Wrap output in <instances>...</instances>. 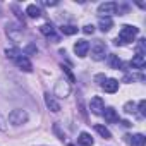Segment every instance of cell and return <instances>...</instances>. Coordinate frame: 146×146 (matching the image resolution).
<instances>
[{
    "instance_id": "1",
    "label": "cell",
    "mask_w": 146,
    "mask_h": 146,
    "mask_svg": "<svg viewBox=\"0 0 146 146\" xmlns=\"http://www.w3.org/2000/svg\"><path fill=\"white\" fill-rule=\"evenodd\" d=\"M137 35H139V28L131 26V24H124V26L120 28L119 36L113 40V43H115V45H127V43H132Z\"/></svg>"
},
{
    "instance_id": "2",
    "label": "cell",
    "mask_w": 146,
    "mask_h": 146,
    "mask_svg": "<svg viewBox=\"0 0 146 146\" xmlns=\"http://www.w3.org/2000/svg\"><path fill=\"white\" fill-rule=\"evenodd\" d=\"M90 48H91V58H93V60L100 62V60H103V58H105L107 46H105V43H103L102 40H96V41L93 43V46L90 45Z\"/></svg>"
},
{
    "instance_id": "3",
    "label": "cell",
    "mask_w": 146,
    "mask_h": 146,
    "mask_svg": "<svg viewBox=\"0 0 146 146\" xmlns=\"http://www.w3.org/2000/svg\"><path fill=\"white\" fill-rule=\"evenodd\" d=\"M9 122L12 125H23L28 122V113L24 110H12L9 113Z\"/></svg>"
},
{
    "instance_id": "4",
    "label": "cell",
    "mask_w": 146,
    "mask_h": 146,
    "mask_svg": "<svg viewBox=\"0 0 146 146\" xmlns=\"http://www.w3.org/2000/svg\"><path fill=\"white\" fill-rule=\"evenodd\" d=\"M98 14L102 17H112L113 14H117V4L115 2H105L98 5Z\"/></svg>"
},
{
    "instance_id": "5",
    "label": "cell",
    "mask_w": 146,
    "mask_h": 146,
    "mask_svg": "<svg viewBox=\"0 0 146 146\" xmlns=\"http://www.w3.org/2000/svg\"><path fill=\"white\" fill-rule=\"evenodd\" d=\"M40 33H41V35H45L48 40H52V43H58V41H60V36L57 35V31H55L53 24H50V23L43 24V26L40 28Z\"/></svg>"
},
{
    "instance_id": "6",
    "label": "cell",
    "mask_w": 146,
    "mask_h": 146,
    "mask_svg": "<svg viewBox=\"0 0 146 146\" xmlns=\"http://www.w3.org/2000/svg\"><path fill=\"white\" fill-rule=\"evenodd\" d=\"M103 108H105V102H103V98H102V96H93L91 102H90V110H91L95 115H102Z\"/></svg>"
},
{
    "instance_id": "7",
    "label": "cell",
    "mask_w": 146,
    "mask_h": 146,
    "mask_svg": "<svg viewBox=\"0 0 146 146\" xmlns=\"http://www.w3.org/2000/svg\"><path fill=\"white\" fill-rule=\"evenodd\" d=\"M74 52H76V55L78 57H86L88 55V52H90V41H86V40H78L76 43H74Z\"/></svg>"
},
{
    "instance_id": "8",
    "label": "cell",
    "mask_w": 146,
    "mask_h": 146,
    "mask_svg": "<svg viewBox=\"0 0 146 146\" xmlns=\"http://www.w3.org/2000/svg\"><path fill=\"white\" fill-rule=\"evenodd\" d=\"M14 64L21 69V70H24V72H31L33 70V64H31V60L23 53V55H19L17 58H14Z\"/></svg>"
},
{
    "instance_id": "9",
    "label": "cell",
    "mask_w": 146,
    "mask_h": 146,
    "mask_svg": "<svg viewBox=\"0 0 146 146\" xmlns=\"http://www.w3.org/2000/svg\"><path fill=\"white\" fill-rule=\"evenodd\" d=\"M69 93H70V83H67V81H58L57 86H55V95L60 96V98H62V96L65 98Z\"/></svg>"
},
{
    "instance_id": "10",
    "label": "cell",
    "mask_w": 146,
    "mask_h": 146,
    "mask_svg": "<svg viewBox=\"0 0 146 146\" xmlns=\"http://www.w3.org/2000/svg\"><path fill=\"white\" fill-rule=\"evenodd\" d=\"M129 65L134 67V69H137V70L144 69V65H146V58H144V55H143V53H136V55L132 57V60L129 62Z\"/></svg>"
},
{
    "instance_id": "11",
    "label": "cell",
    "mask_w": 146,
    "mask_h": 146,
    "mask_svg": "<svg viewBox=\"0 0 146 146\" xmlns=\"http://www.w3.org/2000/svg\"><path fill=\"white\" fill-rule=\"evenodd\" d=\"M45 103H46V107L52 110V112H60V103L55 100V96L53 95H50V93H45Z\"/></svg>"
},
{
    "instance_id": "12",
    "label": "cell",
    "mask_w": 146,
    "mask_h": 146,
    "mask_svg": "<svg viewBox=\"0 0 146 146\" xmlns=\"http://www.w3.org/2000/svg\"><path fill=\"white\" fill-rule=\"evenodd\" d=\"M127 143L131 146H144L146 144V137L143 134H134V136H125Z\"/></svg>"
},
{
    "instance_id": "13",
    "label": "cell",
    "mask_w": 146,
    "mask_h": 146,
    "mask_svg": "<svg viewBox=\"0 0 146 146\" xmlns=\"http://www.w3.org/2000/svg\"><path fill=\"white\" fill-rule=\"evenodd\" d=\"M103 117H105V120L108 122V124H113V122H119V115H117V112L112 108V107H108V108H103Z\"/></svg>"
},
{
    "instance_id": "14",
    "label": "cell",
    "mask_w": 146,
    "mask_h": 146,
    "mask_svg": "<svg viewBox=\"0 0 146 146\" xmlns=\"http://www.w3.org/2000/svg\"><path fill=\"white\" fill-rule=\"evenodd\" d=\"M102 88H103L107 93H117V90H119V81H117V79H105V83L102 84Z\"/></svg>"
},
{
    "instance_id": "15",
    "label": "cell",
    "mask_w": 146,
    "mask_h": 146,
    "mask_svg": "<svg viewBox=\"0 0 146 146\" xmlns=\"http://www.w3.org/2000/svg\"><path fill=\"white\" fill-rule=\"evenodd\" d=\"M98 24H100V29L103 31V33H107V31H110L112 29V26H113V21H112V17H98Z\"/></svg>"
},
{
    "instance_id": "16",
    "label": "cell",
    "mask_w": 146,
    "mask_h": 146,
    "mask_svg": "<svg viewBox=\"0 0 146 146\" xmlns=\"http://www.w3.org/2000/svg\"><path fill=\"white\" fill-rule=\"evenodd\" d=\"M26 14H28L29 17H33V19H38V17L41 16V9H40L36 4H29V5L26 7Z\"/></svg>"
},
{
    "instance_id": "17",
    "label": "cell",
    "mask_w": 146,
    "mask_h": 146,
    "mask_svg": "<svg viewBox=\"0 0 146 146\" xmlns=\"http://www.w3.org/2000/svg\"><path fill=\"white\" fill-rule=\"evenodd\" d=\"M78 143H79V146H93V137L88 134V132H81L79 134V137H78Z\"/></svg>"
},
{
    "instance_id": "18",
    "label": "cell",
    "mask_w": 146,
    "mask_h": 146,
    "mask_svg": "<svg viewBox=\"0 0 146 146\" xmlns=\"http://www.w3.org/2000/svg\"><path fill=\"white\" fill-rule=\"evenodd\" d=\"M108 65H110V69H120V65H122V60L119 58V55H115V53H110V55H108Z\"/></svg>"
},
{
    "instance_id": "19",
    "label": "cell",
    "mask_w": 146,
    "mask_h": 146,
    "mask_svg": "<svg viewBox=\"0 0 146 146\" xmlns=\"http://www.w3.org/2000/svg\"><path fill=\"white\" fill-rule=\"evenodd\" d=\"M95 131H96L102 137H105V139H112V132H110L105 125H102V124H95Z\"/></svg>"
},
{
    "instance_id": "20",
    "label": "cell",
    "mask_w": 146,
    "mask_h": 146,
    "mask_svg": "<svg viewBox=\"0 0 146 146\" xmlns=\"http://www.w3.org/2000/svg\"><path fill=\"white\" fill-rule=\"evenodd\" d=\"M60 33L70 36V35H76V33H78V28L72 26V24H62V26H60Z\"/></svg>"
},
{
    "instance_id": "21",
    "label": "cell",
    "mask_w": 146,
    "mask_h": 146,
    "mask_svg": "<svg viewBox=\"0 0 146 146\" xmlns=\"http://www.w3.org/2000/svg\"><path fill=\"white\" fill-rule=\"evenodd\" d=\"M124 112H125V113H137V112H136V105H134L132 102H127V103L124 105ZM137 117H139V115H137Z\"/></svg>"
},
{
    "instance_id": "22",
    "label": "cell",
    "mask_w": 146,
    "mask_h": 146,
    "mask_svg": "<svg viewBox=\"0 0 146 146\" xmlns=\"http://www.w3.org/2000/svg\"><path fill=\"white\" fill-rule=\"evenodd\" d=\"M144 108H146V102H144V100H141V102L137 103V110H139L137 113H139V117H141V119H143V117H146V110H144Z\"/></svg>"
},
{
    "instance_id": "23",
    "label": "cell",
    "mask_w": 146,
    "mask_h": 146,
    "mask_svg": "<svg viewBox=\"0 0 146 146\" xmlns=\"http://www.w3.org/2000/svg\"><path fill=\"white\" fill-rule=\"evenodd\" d=\"M62 69H64V72H65V74L69 76V81H70V83H74V81H76V78H74V74L70 72V69H69V67H65V65H62Z\"/></svg>"
},
{
    "instance_id": "24",
    "label": "cell",
    "mask_w": 146,
    "mask_h": 146,
    "mask_svg": "<svg viewBox=\"0 0 146 146\" xmlns=\"http://www.w3.org/2000/svg\"><path fill=\"white\" fill-rule=\"evenodd\" d=\"M144 45H146V40L141 38L139 43H137V53H143V55H144Z\"/></svg>"
},
{
    "instance_id": "25",
    "label": "cell",
    "mask_w": 146,
    "mask_h": 146,
    "mask_svg": "<svg viewBox=\"0 0 146 146\" xmlns=\"http://www.w3.org/2000/svg\"><path fill=\"white\" fill-rule=\"evenodd\" d=\"M36 52H38V48H36L35 45H29V46H26V48H24V52H23V53H24V55H28V53H36Z\"/></svg>"
},
{
    "instance_id": "26",
    "label": "cell",
    "mask_w": 146,
    "mask_h": 146,
    "mask_svg": "<svg viewBox=\"0 0 146 146\" xmlns=\"http://www.w3.org/2000/svg\"><path fill=\"white\" fill-rule=\"evenodd\" d=\"M83 31H84L86 35H93V33H95V26H93V24H86V26L83 28Z\"/></svg>"
},
{
    "instance_id": "27",
    "label": "cell",
    "mask_w": 146,
    "mask_h": 146,
    "mask_svg": "<svg viewBox=\"0 0 146 146\" xmlns=\"http://www.w3.org/2000/svg\"><path fill=\"white\" fill-rule=\"evenodd\" d=\"M105 79H107V78H105L103 74H98V76H95V81H96L98 84H103V83H105Z\"/></svg>"
},
{
    "instance_id": "28",
    "label": "cell",
    "mask_w": 146,
    "mask_h": 146,
    "mask_svg": "<svg viewBox=\"0 0 146 146\" xmlns=\"http://www.w3.org/2000/svg\"><path fill=\"white\" fill-rule=\"evenodd\" d=\"M41 5H46V7H55V5H58V2H48V0H45V2H41Z\"/></svg>"
},
{
    "instance_id": "29",
    "label": "cell",
    "mask_w": 146,
    "mask_h": 146,
    "mask_svg": "<svg viewBox=\"0 0 146 146\" xmlns=\"http://www.w3.org/2000/svg\"><path fill=\"white\" fill-rule=\"evenodd\" d=\"M69 146H74V144H69Z\"/></svg>"
}]
</instances>
